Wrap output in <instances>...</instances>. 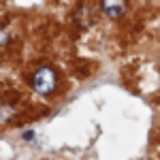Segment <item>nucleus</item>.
I'll list each match as a JSON object with an SVG mask.
<instances>
[{"label":"nucleus","instance_id":"1","mask_svg":"<svg viewBox=\"0 0 160 160\" xmlns=\"http://www.w3.org/2000/svg\"><path fill=\"white\" fill-rule=\"evenodd\" d=\"M56 86H58V75H56L53 68L41 66V68L34 71V75H32V88H34V92L47 96V94H53Z\"/></svg>","mask_w":160,"mask_h":160},{"label":"nucleus","instance_id":"2","mask_svg":"<svg viewBox=\"0 0 160 160\" xmlns=\"http://www.w3.org/2000/svg\"><path fill=\"white\" fill-rule=\"evenodd\" d=\"M102 11L111 19H118L126 13V0H102Z\"/></svg>","mask_w":160,"mask_h":160},{"label":"nucleus","instance_id":"3","mask_svg":"<svg viewBox=\"0 0 160 160\" xmlns=\"http://www.w3.org/2000/svg\"><path fill=\"white\" fill-rule=\"evenodd\" d=\"M9 38H11V32H9L4 26H0V47H4V45L9 43Z\"/></svg>","mask_w":160,"mask_h":160}]
</instances>
